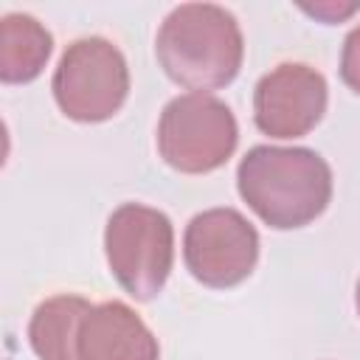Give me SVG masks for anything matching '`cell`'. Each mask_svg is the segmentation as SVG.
Masks as SVG:
<instances>
[{"label":"cell","instance_id":"obj_2","mask_svg":"<svg viewBox=\"0 0 360 360\" xmlns=\"http://www.w3.org/2000/svg\"><path fill=\"white\" fill-rule=\"evenodd\" d=\"M163 73L194 93L231 84L242 68L245 39L236 17L217 3L174 6L155 37Z\"/></svg>","mask_w":360,"mask_h":360},{"label":"cell","instance_id":"obj_4","mask_svg":"<svg viewBox=\"0 0 360 360\" xmlns=\"http://www.w3.org/2000/svg\"><path fill=\"white\" fill-rule=\"evenodd\" d=\"M51 90L56 107L70 121H107L124 107L129 96L127 59L107 37H79L62 51Z\"/></svg>","mask_w":360,"mask_h":360},{"label":"cell","instance_id":"obj_8","mask_svg":"<svg viewBox=\"0 0 360 360\" xmlns=\"http://www.w3.org/2000/svg\"><path fill=\"white\" fill-rule=\"evenodd\" d=\"M76 360H160V346L143 318L124 301L93 304L76 338Z\"/></svg>","mask_w":360,"mask_h":360},{"label":"cell","instance_id":"obj_9","mask_svg":"<svg viewBox=\"0 0 360 360\" xmlns=\"http://www.w3.org/2000/svg\"><path fill=\"white\" fill-rule=\"evenodd\" d=\"M53 51L51 31L25 11H8L0 20V82H34Z\"/></svg>","mask_w":360,"mask_h":360},{"label":"cell","instance_id":"obj_5","mask_svg":"<svg viewBox=\"0 0 360 360\" xmlns=\"http://www.w3.org/2000/svg\"><path fill=\"white\" fill-rule=\"evenodd\" d=\"M239 143L233 110L211 93L174 96L158 121V152L183 174H208L228 163Z\"/></svg>","mask_w":360,"mask_h":360},{"label":"cell","instance_id":"obj_12","mask_svg":"<svg viewBox=\"0 0 360 360\" xmlns=\"http://www.w3.org/2000/svg\"><path fill=\"white\" fill-rule=\"evenodd\" d=\"M354 307H357V315H360V281H357V290H354Z\"/></svg>","mask_w":360,"mask_h":360},{"label":"cell","instance_id":"obj_10","mask_svg":"<svg viewBox=\"0 0 360 360\" xmlns=\"http://www.w3.org/2000/svg\"><path fill=\"white\" fill-rule=\"evenodd\" d=\"M90 301L76 292H59L37 304L28 321V343L39 360H76V338Z\"/></svg>","mask_w":360,"mask_h":360},{"label":"cell","instance_id":"obj_11","mask_svg":"<svg viewBox=\"0 0 360 360\" xmlns=\"http://www.w3.org/2000/svg\"><path fill=\"white\" fill-rule=\"evenodd\" d=\"M340 79L349 90H354L360 96V25H354L346 39H343V51H340Z\"/></svg>","mask_w":360,"mask_h":360},{"label":"cell","instance_id":"obj_6","mask_svg":"<svg viewBox=\"0 0 360 360\" xmlns=\"http://www.w3.org/2000/svg\"><path fill=\"white\" fill-rule=\"evenodd\" d=\"M183 259L200 284L211 290L236 287L259 262V231L236 208L200 211L186 225Z\"/></svg>","mask_w":360,"mask_h":360},{"label":"cell","instance_id":"obj_7","mask_svg":"<svg viewBox=\"0 0 360 360\" xmlns=\"http://www.w3.org/2000/svg\"><path fill=\"white\" fill-rule=\"evenodd\" d=\"M326 101L329 87L321 70L304 62H281L253 87V121L270 138H301L321 124Z\"/></svg>","mask_w":360,"mask_h":360},{"label":"cell","instance_id":"obj_1","mask_svg":"<svg viewBox=\"0 0 360 360\" xmlns=\"http://www.w3.org/2000/svg\"><path fill=\"white\" fill-rule=\"evenodd\" d=\"M236 188L264 225L292 231L326 211L332 200V169L315 149L259 143L239 160Z\"/></svg>","mask_w":360,"mask_h":360},{"label":"cell","instance_id":"obj_3","mask_svg":"<svg viewBox=\"0 0 360 360\" xmlns=\"http://www.w3.org/2000/svg\"><path fill=\"white\" fill-rule=\"evenodd\" d=\"M104 256L118 287L135 301H152L174 262L172 219L143 202H121L104 225Z\"/></svg>","mask_w":360,"mask_h":360}]
</instances>
